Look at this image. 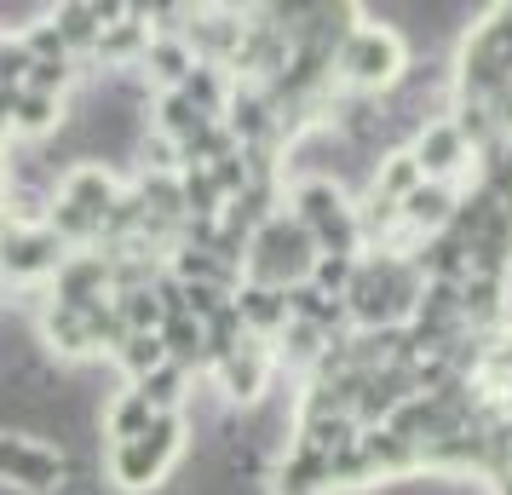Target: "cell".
<instances>
[{
  "mask_svg": "<svg viewBox=\"0 0 512 495\" xmlns=\"http://www.w3.org/2000/svg\"><path fill=\"white\" fill-rule=\"evenodd\" d=\"M179 449H185L179 415H156L139 438H127V444L110 449V472H116L121 490H150V484H162V472L179 461Z\"/></svg>",
  "mask_w": 512,
  "mask_h": 495,
  "instance_id": "obj_1",
  "label": "cell"
},
{
  "mask_svg": "<svg viewBox=\"0 0 512 495\" xmlns=\"http://www.w3.org/2000/svg\"><path fill=\"white\" fill-rule=\"evenodd\" d=\"M340 75H346L351 87H392L397 75H403V41H397L386 24H363L346 35V47H340Z\"/></svg>",
  "mask_w": 512,
  "mask_h": 495,
  "instance_id": "obj_2",
  "label": "cell"
},
{
  "mask_svg": "<svg viewBox=\"0 0 512 495\" xmlns=\"http://www.w3.org/2000/svg\"><path fill=\"white\" fill-rule=\"evenodd\" d=\"M311 254H317V242L305 231L300 219L288 225V219H271L265 231L254 236V277L259 288H277V283H294L311 271Z\"/></svg>",
  "mask_w": 512,
  "mask_h": 495,
  "instance_id": "obj_3",
  "label": "cell"
},
{
  "mask_svg": "<svg viewBox=\"0 0 512 495\" xmlns=\"http://www.w3.org/2000/svg\"><path fill=\"white\" fill-rule=\"evenodd\" d=\"M0 484H18L29 495H47L64 484V455L47 444H35V438H12V432H0Z\"/></svg>",
  "mask_w": 512,
  "mask_h": 495,
  "instance_id": "obj_4",
  "label": "cell"
},
{
  "mask_svg": "<svg viewBox=\"0 0 512 495\" xmlns=\"http://www.w3.org/2000/svg\"><path fill=\"white\" fill-rule=\"evenodd\" d=\"M58 254H64L58 231H6L0 236V265L18 271V277H35V271L58 265Z\"/></svg>",
  "mask_w": 512,
  "mask_h": 495,
  "instance_id": "obj_5",
  "label": "cell"
},
{
  "mask_svg": "<svg viewBox=\"0 0 512 495\" xmlns=\"http://www.w3.org/2000/svg\"><path fill=\"white\" fill-rule=\"evenodd\" d=\"M466 162V139L455 121H432L426 133L415 139V167L420 179H438V173H455V167Z\"/></svg>",
  "mask_w": 512,
  "mask_h": 495,
  "instance_id": "obj_6",
  "label": "cell"
},
{
  "mask_svg": "<svg viewBox=\"0 0 512 495\" xmlns=\"http://www.w3.org/2000/svg\"><path fill=\"white\" fill-rule=\"evenodd\" d=\"M219 380H225V392L242 403H254L265 392V352L254 346H236L231 357H219Z\"/></svg>",
  "mask_w": 512,
  "mask_h": 495,
  "instance_id": "obj_7",
  "label": "cell"
},
{
  "mask_svg": "<svg viewBox=\"0 0 512 495\" xmlns=\"http://www.w3.org/2000/svg\"><path fill=\"white\" fill-rule=\"evenodd\" d=\"M449 190L443 185H420V190H409L403 196V219L415 225V231H438V225H449Z\"/></svg>",
  "mask_w": 512,
  "mask_h": 495,
  "instance_id": "obj_8",
  "label": "cell"
},
{
  "mask_svg": "<svg viewBox=\"0 0 512 495\" xmlns=\"http://www.w3.org/2000/svg\"><path fill=\"white\" fill-rule=\"evenodd\" d=\"M47 340L58 352H93V329H87V311L75 306H58L47 317Z\"/></svg>",
  "mask_w": 512,
  "mask_h": 495,
  "instance_id": "obj_9",
  "label": "cell"
},
{
  "mask_svg": "<svg viewBox=\"0 0 512 495\" xmlns=\"http://www.w3.org/2000/svg\"><path fill=\"white\" fill-rule=\"evenodd\" d=\"M236 317H248L259 329H277V323H288V294L282 288H248L236 300Z\"/></svg>",
  "mask_w": 512,
  "mask_h": 495,
  "instance_id": "obj_10",
  "label": "cell"
},
{
  "mask_svg": "<svg viewBox=\"0 0 512 495\" xmlns=\"http://www.w3.org/2000/svg\"><path fill=\"white\" fill-rule=\"evenodd\" d=\"M116 357H121V369H127L133 380H144L150 369H162V363H167L162 334H127V340L116 346Z\"/></svg>",
  "mask_w": 512,
  "mask_h": 495,
  "instance_id": "obj_11",
  "label": "cell"
},
{
  "mask_svg": "<svg viewBox=\"0 0 512 495\" xmlns=\"http://www.w3.org/2000/svg\"><path fill=\"white\" fill-rule=\"evenodd\" d=\"M150 421H156V409H150L139 392H121V403L110 409V438H116V444H127V438H139Z\"/></svg>",
  "mask_w": 512,
  "mask_h": 495,
  "instance_id": "obj_12",
  "label": "cell"
},
{
  "mask_svg": "<svg viewBox=\"0 0 512 495\" xmlns=\"http://www.w3.org/2000/svg\"><path fill=\"white\" fill-rule=\"evenodd\" d=\"M12 121H18L24 133H47L52 121H58V98L24 93V87H18V98H12Z\"/></svg>",
  "mask_w": 512,
  "mask_h": 495,
  "instance_id": "obj_13",
  "label": "cell"
},
{
  "mask_svg": "<svg viewBox=\"0 0 512 495\" xmlns=\"http://www.w3.org/2000/svg\"><path fill=\"white\" fill-rule=\"evenodd\" d=\"M426 179H420L415 156H392V162L380 167V202H403L409 190H420Z\"/></svg>",
  "mask_w": 512,
  "mask_h": 495,
  "instance_id": "obj_14",
  "label": "cell"
},
{
  "mask_svg": "<svg viewBox=\"0 0 512 495\" xmlns=\"http://www.w3.org/2000/svg\"><path fill=\"white\" fill-rule=\"evenodd\" d=\"M150 64H156L162 81H190V58H185V47H173V41H156V47H150Z\"/></svg>",
  "mask_w": 512,
  "mask_h": 495,
  "instance_id": "obj_15",
  "label": "cell"
},
{
  "mask_svg": "<svg viewBox=\"0 0 512 495\" xmlns=\"http://www.w3.org/2000/svg\"><path fill=\"white\" fill-rule=\"evenodd\" d=\"M311 271H317V283H328V288H340L351 277V260H317L311 265Z\"/></svg>",
  "mask_w": 512,
  "mask_h": 495,
  "instance_id": "obj_16",
  "label": "cell"
}]
</instances>
